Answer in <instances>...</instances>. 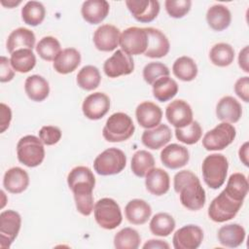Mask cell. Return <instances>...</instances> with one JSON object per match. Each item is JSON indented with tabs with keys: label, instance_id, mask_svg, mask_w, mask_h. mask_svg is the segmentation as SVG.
I'll return each instance as SVG.
<instances>
[{
	"label": "cell",
	"instance_id": "6da1fadb",
	"mask_svg": "<svg viewBox=\"0 0 249 249\" xmlns=\"http://www.w3.org/2000/svg\"><path fill=\"white\" fill-rule=\"evenodd\" d=\"M67 184L74 195L77 210L84 216H89L94 207L92 191L95 177L92 171L87 166H76L68 173Z\"/></svg>",
	"mask_w": 249,
	"mask_h": 249
},
{
	"label": "cell",
	"instance_id": "7a4b0ae2",
	"mask_svg": "<svg viewBox=\"0 0 249 249\" xmlns=\"http://www.w3.org/2000/svg\"><path fill=\"white\" fill-rule=\"evenodd\" d=\"M174 190L179 194L180 202L189 210L201 209L206 200L205 191L198 177L190 170H182L175 174L173 179Z\"/></svg>",
	"mask_w": 249,
	"mask_h": 249
},
{
	"label": "cell",
	"instance_id": "3957f363",
	"mask_svg": "<svg viewBox=\"0 0 249 249\" xmlns=\"http://www.w3.org/2000/svg\"><path fill=\"white\" fill-rule=\"evenodd\" d=\"M134 130L132 119L125 113L118 112L107 119L102 135L108 142H123L129 139Z\"/></svg>",
	"mask_w": 249,
	"mask_h": 249
},
{
	"label": "cell",
	"instance_id": "277c9868",
	"mask_svg": "<svg viewBox=\"0 0 249 249\" xmlns=\"http://www.w3.org/2000/svg\"><path fill=\"white\" fill-rule=\"evenodd\" d=\"M229 169V161L222 154H212L207 156L201 165L202 176L205 184L213 189H219L226 181Z\"/></svg>",
	"mask_w": 249,
	"mask_h": 249
},
{
	"label": "cell",
	"instance_id": "5b68a950",
	"mask_svg": "<svg viewBox=\"0 0 249 249\" xmlns=\"http://www.w3.org/2000/svg\"><path fill=\"white\" fill-rule=\"evenodd\" d=\"M18 160L28 167L40 165L45 158L44 144L40 138L34 135L21 137L17 144Z\"/></svg>",
	"mask_w": 249,
	"mask_h": 249
},
{
	"label": "cell",
	"instance_id": "8992f818",
	"mask_svg": "<svg viewBox=\"0 0 249 249\" xmlns=\"http://www.w3.org/2000/svg\"><path fill=\"white\" fill-rule=\"evenodd\" d=\"M93 214L96 223L105 230H114L123 221L119 204L110 197H103L94 204Z\"/></svg>",
	"mask_w": 249,
	"mask_h": 249
},
{
	"label": "cell",
	"instance_id": "52a82bcc",
	"mask_svg": "<svg viewBox=\"0 0 249 249\" xmlns=\"http://www.w3.org/2000/svg\"><path fill=\"white\" fill-rule=\"evenodd\" d=\"M126 165L125 154L118 148H109L100 153L93 161V168L97 174L108 176L118 174Z\"/></svg>",
	"mask_w": 249,
	"mask_h": 249
},
{
	"label": "cell",
	"instance_id": "ba28073f",
	"mask_svg": "<svg viewBox=\"0 0 249 249\" xmlns=\"http://www.w3.org/2000/svg\"><path fill=\"white\" fill-rule=\"evenodd\" d=\"M242 203L241 201L234 200L223 191L211 201L208 207V216L216 223L227 222L235 217Z\"/></svg>",
	"mask_w": 249,
	"mask_h": 249
},
{
	"label": "cell",
	"instance_id": "9c48e42d",
	"mask_svg": "<svg viewBox=\"0 0 249 249\" xmlns=\"http://www.w3.org/2000/svg\"><path fill=\"white\" fill-rule=\"evenodd\" d=\"M235 135V127L223 122L205 133L202 138V145L207 151H221L233 142Z\"/></svg>",
	"mask_w": 249,
	"mask_h": 249
},
{
	"label": "cell",
	"instance_id": "30bf717a",
	"mask_svg": "<svg viewBox=\"0 0 249 249\" xmlns=\"http://www.w3.org/2000/svg\"><path fill=\"white\" fill-rule=\"evenodd\" d=\"M119 44L122 51L129 55L144 53L148 47L147 31L142 27H128L121 34Z\"/></svg>",
	"mask_w": 249,
	"mask_h": 249
},
{
	"label": "cell",
	"instance_id": "8fae6325",
	"mask_svg": "<svg viewBox=\"0 0 249 249\" xmlns=\"http://www.w3.org/2000/svg\"><path fill=\"white\" fill-rule=\"evenodd\" d=\"M21 225L20 215L15 210H5L0 214V248H9L17 238Z\"/></svg>",
	"mask_w": 249,
	"mask_h": 249
},
{
	"label": "cell",
	"instance_id": "7c38bea8",
	"mask_svg": "<svg viewBox=\"0 0 249 249\" xmlns=\"http://www.w3.org/2000/svg\"><path fill=\"white\" fill-rule=\"evenodd\" d=\"M103 70L109 78L129 75L134 70V61L131 55L122 50H117L111 57L105 60Z\"/></svg>",
	"mask_w": 249,
	"mask_h": 249
},
{
	"label": "cell",
	"instance_id": "4fadbf2b",
	"mask_svg": "<svg viewBox=\"0 0 249 249\" xmlns=\"http://www.w3.org/2000/svg\"><path fill=\"white\" fill-rule=\"evenodd\" d=\"M203 240V231L196 225H187L177 230L172 242L175 249H196Z\"/></svg>",
	"mask_w": 249,
	"mask_h": 249
},
{
	"label": "cell",
	"instance_id": "5bb4252c",
	"mask_svg": "<svg viewBox=\"0 0 249 249\" xmlns=\"http://www.w3.org/2000/svg\"><path fill=\"white\" fill-rule=\"evenodd\" d=\"M165 117L175 128H182L193 122V110L187 101L176 99L167 105Z\"/></svg>",
	"mask_w": 249,
	"mask_h": 249
},
{
	"label": "cell",
	"instance_id": "9a60e30c",
	"mask_svg": "<svg viewBox=\"0 0 249 249\" xmlns=\"http://www.w3.org/2000/svg\"><path fill=\"white\" fill-rule=\"evenodd\" d=\"M110 109V98L103 92L97 91L88 95L82 105V110L86 118L89 120H99L103 118Z\"/></svg>",
	"mask_w": 249,
	"mask_h": 249
},
{
	"label": "cell",
	"instance_id": "2e32d148",
	"mask_svg": "<svg viewBox=\"0 0 249 249\" xmlns=\"http://www.w3.org/2000/svg\"><path fill=\"white\" fill-rule=\"evenodd\" d=\"M125 5L139 22H151L160 13V3L155 0H126Z\"/></svg>",
	"mask_w": 249,
	"mask_h": 249
},
{
	"label": "cell",
	"instance_id": "e0dca14e",
	"mask_svg": "<svg viewBox=\"0 0 249 249\" xmlns=\"http://www.w3.org/2000/svg\"><path fill=\"white\" fill-rule=\"evenodd\" d=\"M120 29L112 24H103L93 33V43L101 52L114 51L120 42Z\"/></svg>",
	"mask_w": 249,
	"mask_h": 249
},
{
	"label": "cell",
	"instance_id": "ac0fdd59",
	"mask_svg": "<svg viewBox=\"0 0 249 249\" xmlns=\"http://www.w3.org/2000/svg\"><path fill=\"white\" fill-rule=\"evenodd\" d=\"M190 160V154L185 146L172 143L165 146L160 152L162 164L169 169H178L185 166Z\"/></svg>",
	"mask_w": 249,
	"mask_h": 249
},
{
	"label": "cell",
	"instance_id": "d6986e66",
	"mask_svg": "<svg viewBox=\"0 0 249 249\" xmlns=\"http://www.w3.org/2000/svg\"><path fill=\"white\" fill-rule=\"evenodd\" d=\"M145 29L148 34V47L144 54L151 58L165 56L170 49L167 37L160 29L154 27H146Z\"/></svg>",
	"mask_w": 249,
	"mask_h": 249
},
{
	"label": "cell",
	"instance_id": "ffe728a7",
	"mask_svg": "<svg viewBox=\"0 0 249 249\" xmlns=\"http://www.w3.org/2000/svg\"><path fill=\"white\" fill-rule=\"evenodd\" d=\"M135 116L140 126L150 129L160 124L162 119V111L156 103L144 101L137 106Z\"/></svg>",
	"mask_w": 249,
	"mask_h": 249
},
{
	"label": "cell",
	"instance_id": "44dd1931",
	"mask_svg": "<svg viewBox=\"0 0 249 249\" xmlns=\"http://www.w3.org/2000/svg\"><path fill=\"white\" fill-rule=\"evenodd\" d=\"M217 118L225 123H237L242 116L241 104L232 96L222 97L216 106Z\"/></svg>",
	"mask_w": 249,
	"mask_h": 249
},
{
	"label": "cell",
	"instance_id": "7402d4cb",
	"mask_svg": "<svg viewBox=\"0 0 249 249\" xmlns=\"http://www.w3.org/2000/svg\"><path fill=\"white\" fill-rule=\"evenodd\" d=\"M171 137L172 134L169 126L160 124L156 127L144 130L141 141L145 147L151 150H158L166 145L171 140Z\"/></svg>",
	"mask_w": 249,
	"mask_h": 249
},
{
	"label": "cell",
	"instance_id": "603a6c76",
	"mask_svg": "<svg viewBox=\"0 0 249 249\" xmlns=\"http://www.w3.org/2000/svg\"><path fill=\"white\" fill-rule=\"evenodd\" d=\"M110 5L105 0H88L82 5L81 13L83 18L90 24L103 21L109 14Z\"/></svg>",
	"mask_w": 249,
	"mask_h": 249
},
{
	"label": "cell",
	"instance_id": "cb8c5ba5",
	"mask_svg": "<svg viewBox=\"0 0 249 249\" xmlns=\"http://www.w3.org/2000/svg\"><path fill=\"white\" fill-rule=\"evenodd\" d=\"M145 186L147 191L152 195L158 196H162L169 190V175L161 168H153L146 174Z\"/></svg>",
	"mask_w": 249,
	"mask_h": 249
},
{
	"label": "cell",
	"instance_id": "d4e9b609",
	"mask_svg": "<svg viewBox=\"0 0 249 249\" xmlns=\"http://www.w3.org/2000/svg\"><path fill=\"white\" fill-rule=\"evenodd\" d=\"M3 185L9 193L20 194L27 189L29 176L24 169L18 166L12 167L4 174Z\"/></svg>",
	"mask_w": 249,
	"mask_h": 249
},
{
	"label": "cell",
	"instance_id": "484cf974",
	"mask_svg": "<svg viewBox=\"0 0 249 249\" xmlns=\"http://www.w3.org/2000/svg\"><path fill=\"white\" fill-rule=\"evenodd\" d=\"M35 34L28 28L18 27L8 36L6 47L10 53L19 49L32 50L35 46Z\"/></svg>",
	"mask_w": 249,
	"mask_h": 249
},
{
	"label": "cell",
	"instance_id": "4316f807",
	"mask_svg": "<svg viewBox=\"0 0 249 249\" xmlns=\"http://www.w3.org/2000/svg\"><path fill=\"white\" fill-rule=\"evenodd\" d=\"M124 214L129 223L133 225H143L151 217L152 208L145 200L134 198L125 205Z\"/></svg>",
	"mask_w": 249,
	"mask_h": 249
},
{
	"label": "cell",
	"instance_id": "83f0119b",
	"mask_svg": "<svg viewBox=\"0 0 249 249\" xmlns=\"http://www.w3.org/2000/svg\"><path fill=\"white\" fill-rule=\"evenodd\" d=\"M245 230L241 225L229 224L219 229L217 237L219 242L226 247L235 248L241 245L245 239Z\"/></svg>",
	"mask_w": 249,
	"mask_h": 249
},
{
	"label": "cell",
	"instance_id": "f1b7e54d",
	"mask_svg": "<svg viewBox=\"0 0 249 249\" xmlns=\"http://www.w3.org/2000/svg\"><path fill=\"white\" fill-rule=\"evenodd\" d=\"M81 63V53L74 48H67L53 60V69L59 74H69L76 70Z\"/></svg>",
	"mask_w": 249,
	"mask_h": 249
},
{
	"label": "cell",
	"instance_id": "f546056e",
	"mask_svg": "<svg viewBox=\"0 0 249 249\" xmlns=\"http://www.w3.org/2000/svg\"><path fill=\"white\" fill-rule=\"evenodd\" d=\"M24 90L31 100L41 102L45 100L50 93L49 82L40 75H31L25 80Z\"/></svg>",
	"mask_w": 249,
	"mask_h": 249
},
{
	"label": "cell",
	"instance_id": "4dcf8cb0",
	"mask_svg": "<svg viewBox=\"0 0 249 249\" xmlns=\"http://www.w3.org/2000/svg\"><path fill=\"white\" fill-rule=\"evenodd\" d=\"M206 20L210 28L213 30L223 31L230 26L231 21V15L226 6L216 4L207 10Z\"/></svg>",
	"mask_w": 249,
	"mask_h": 249
},
{
	"label": "cell",
	"instance_id": "1f68e13d",
	"mask_svg": "<svg viewBox=\"0 0 249 249\" xmlns=\"http://www.w3.org/2000/svg\"><path fill=\"white\" fill-rule=\"evenodd\" d=\"M248 188L249 184L246 176L242 173L236 172L230 176L224 191L234 200L243 202L248 194Z\"/></svg>",
	"mask_w": 249,
	"mask_h": 249
},
{
	"label": "cell",
	"instance_id": "d6a6232c",
	"mask_svg": "<svg viewBox=\"0 0 249 249\" xmlns=\"http://www.w3.org/2000/svg\"><path fill=\"white\" fill-rule=\"evenodd\" d=\"M178 92V84L169 76L161 77L153 84V95L160 102L173 98Z\"/></svg>",
	"mask_w": 249,
	"mask_h": 249
},
{
	"label": "cell",
	"instance_id": "836d02e7",
	"mask_svg": "<svg viewBox=\"0 0 249 249\" xmlns=\"http://www.w3.org/2000/svg\"><path fill=\"white\" fill-rule=\"evenodd\" d=\"M10 61L14 70L19 73H27L34 68L36 56L32 50L19 49L11 53Z\"/></svg>",
	"mask_w": 249,
	"mask_h": 249
},
{
	"label": "cell",
	"instance_id": "e575fe53",
	"mask_svg": "<svg viewBox=\"0 0 249 249\" xmlns=\"http://www.w3.org/2000/svg\"><path fill=\"white\" fill-rule=\"evenodd\" d=\"M173 74L184 82L193 81L197 75V66L193 58L189 56L178 57L172 65Z\"/></svg>",
	"mask_w": 249,
	"mask_h": 249
},
{
	"label": "cell",
	"instance_id": "d590c367",
	"mask_svg": "<svg viewBox=\"0 0 249 249\" xmlns=\"http://www.w3.org/2000/svg\"><path fill=\"white\" fill-rule=\"evenodd\" d=\"M155 166L153 155L146 150L136 151L131 159V170L137 177H145L146 174Z\"/></svg>",
	"mask_w": 249,
	"mask_h": 249
},
{
	"label": "cell",
	"instance_id": "8d00e7d4",
	"mask_svg": "<svg viewBox=\"0 0 249 249\" xmlns=\"http://www.w3.org/2000/svg\"><path fill=\"white\" fill-rule=\"evenodd\" d=\"M209 58L216 66H229L234 59V50L230 44L227 43L215 44L209 52Z\"/></svg>",
	"mask_w": 249,
	"mask_h": 249
},
{
	"label": "cell",
	"instance_id": "74e56055",
	"mask_svg": "<svg viewBox=\"0 0 249 249\" xmlns=\"http://www.w3.org/2000/svg\"><path fill=\"white\" fill-rule=\"evenodd\" d=\"M149 226L153 234L158 236H168L175 229V220L168 213L160 212L154 215Z\"/></svg>",
	"mask_w": 249,
	"mask_h": 249
},
{
	"label": "cell",
	"instance_id": "f35d334b",
	"mask_svg": "<svg viewBox=\"0 0 249 249\" xmlns=\"http://www.w3.org/2000/svg\"><path fill=\"white\" fill-rule=\"evenodd\" d=\"M101 82V75L97 67L93 65L84 66L77 74V84L85 90L95 89Z\"/></svg>",
	"mask_w": 249,
	"mask_h": 249
},
{
	"label": "cell",
	"instance_id": "ab89813d",
	"mask_svg": "<svg viewBox=\"0 0 249 249\" xmlns=\"http://www.w3.org/2000/svg\"><path fill=\"white\" fill-rule=\"evenodd\" d=\"M46 16V9L41 2L28 1L21 9V18L24 23L37 26L43 22Z\"/></svg>",
	"mask_w": 249,
	"mask_h": 249
},
{
	"label": "cell",
	"instance_id": "60d3db41",
	"mask_svg": "<svg viewBox=\"0 0 249 249\" xmlns=\"http://www.w3.org/2000/svg\"><path fill=\"white\" fill-rule=\"evenodd\" d=\"M140 241L138 231L132 228H124L114 236V246L117 249H137Z\"/></svg>",
	"mask_w": 249,
	"mask_h": 249
},
{
	"label": "cell",
	"instance_id": "b9f144b4",
	"mask_svg": "<svg viewBox=\"0 0 249 249\" xmlns=\"http://www.w3.org/2000/svg\"><path fill=\"white\" fill-rule=\"evenodd\" d=\"M36 52L42 59L52 61L60 53L61 47L56 38L53 36H46L38 42Z\"/></svg>",
	"mask_w": 249,
	"mask_h": 249
},
{
	"label": "cell",
	"instance_id": "7bdbcfd3",
	"mask_svg": "<svg viewBox=\"0 0 249 249\" xmlns=\"http://www.w3.org/2000/svg\"><path fill=\"white\" fill-rule=\"evenodd\" d=\"M202 135V128L198 122L193 121L190 124L182 128H175L176 138L187 145H193L196 143Z\"/></svg>",
	"mask_w": 249,
	"mask_h": 249
},
{
	"label": "cell",
	"instance_id": "ee69618b",
	"mask_svg": "<svg viewBox=\"0 0 249 249\" xmlns=\"http://www.w3.org/2000/svg\"><path fill=\"white\" fill-rule=\"evenodd\" d=\"M168 67L161 62H150L143 68V78L146 83L153 85L158 79L169 76Z\"/></svg>",
	"mask_w": 249,
	"mask_h": 249
},
{
	"label": "cell",
	"instance_id": "f6af8a7d",
	"mask_svg": "<svg viewBox=\"0 0 249 249\" xmlns=\"http://www.w3.org/2000/svg\"><path fill=\"white\" fill-rule=\"evenodd\" d=\"M165 10L167 14L174 18H181L186 16L192 6L190 0H166L164 2Z\"/></svg>",
	"mask_w": 249,
	"mask_h": 249
},
{
	"label": "cell",
	"instance_id": "bcb514c9",
	"mask_svg": "<svg viewBox=\"0 0 249 249\" xmlns=\"http://www.w3.org/2000/svg\"><path fill=\"white\" fill-rule=\"evenodd\" d=\"M39 138L41 139L44 145H54L61 138V130L57 126L45 125L39 131Z\"/></svg>",
	"mask_w": 249,
	"mask_h": 249
},
{
	"label": "cell",
	"instance_id": "7dc6e473",
	"mask_svg": "<svg viewBox=\"0 0 249 249\" xmlns=\"http://www.w3.org/2000/svg\"><path fill=\"white\" fill-rule=\"evenodd\" d=\"M234 91L236 95L244 102L249 101V77L244 76L239 78L234 84Z\"/></svg>",
	"mask_w": 249,
	"mask_h": 249
},
{
	"label": "cell",
	"instance_id": "c3c4849f",
	"mask_svg": "<svg viewBox=\"0 0 249 249\" xmlns=\"http://www.w3.org/2000/svg\"><path fill=\"white\" fill-rule=\"evenodd\" d=\"M14 68L11 65V61L6 56H1L0 58V82L6 83L10 82L14 76Z\"/></svg>",
	"mask_w": 249,
	"mask_h": 249
},
{
	"label": "cell",
	"instance_id": "681fc988",
	"mask_svg": "<svg viewBox=\"0 0 249 249\" xmlns=\"http://www.w3.org/2000/svg\"><path fill=\"white\" fill-rule=\"evenodd\" d=\"M0 125H1V132H4L10 125L12 120V111L9 106L4 103L0 104Z\"/></svg>",
	"mask_w": 249,
	"mask_h": 249
},
{
	"label": "cell",
	"instance_id": "f907efd6",
	"mask_svg": "<svg viewBox=\"0 0 249 249\" xmlns=\"http://www.w3.org/2000/svg\"><path fill=\"white\" fill-rule=\"evenodd\" d=\"M238 65L246 73H249L248 66V46H245L238 54Z\"/></svg>",
	"mask_w": 249,
	"mask_h": 249
},
{
	"label": "cell",
	"instance_id": "816d5d0a",
	"mask_svg": "<svg viewBox=\"0 0 249 249\" xmlns=\"http://www.w3.org/2000/svg\"><path fill=\"white\" fill-rule=\"evenodd\" d=\"M144 249H149V248H158V249H168L169 248V244L166 243L163 240L160 239H150L148 240L144 245H143Z\"/></svg>",
	"mask_w": 249,
	"mask_h": 249
},
{
	"label": "cell",
	"instance_id": "f5cc1de1",
	"mask_svg": "<svg viewBox=\"0 0 249 249\" xmlns=\"http://www.w3.org/2000/svg\"><path fill=\"white\" fill-rule=\"evenodd\" d=\"M248 149H249V143L245 142L239 149L238 151V156H239V160L242 161V163L245 166L249 165V161H248Z\"/></svg>",
	"mask_w": 249,
	"mask_h": 249
},
{
	"label": "cell",
	"instance_id": "db71d44e",
	"mask_svg": "<svg viewBox=\"0 0 249 249\" xmlns=\"http://www.w3.org/2000/svg\"><path fill=\"white\" fill-rule=\"evenodd\" d=\"M1 3H2V5H3V6H5V7L13 8V7L18 6V4H20V3H21V1H20V0H18V1H13V0H11V1H8V3H5L4 1H1Z\"/></svg>",
	"mask_w": 249,
	"mask_h": 249
}]
</instances>
